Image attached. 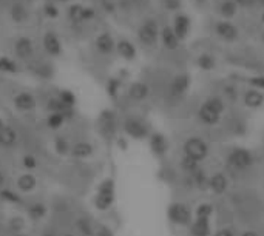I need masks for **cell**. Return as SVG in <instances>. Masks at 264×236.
Returning <instances> with one entry per match:
<instances>
[{"label": "cell", "instance_id": "obj_1", "mask_svg": "<svg viewBox=\"0 0 264 236\" xmlns=\"http://www.w3.org/2000/svg\"><path fill=\"white\" fill-rule=\"evenodd\" d=\"M159 34H161V26L158 24V20L153 17L144 19L141 25L138 26V31H136L138 40L147 48H153L158 45V42H159Z\"/></svg>", "mask_w": 264, "mask_h": 236}, {"label": "cell", "instance_id": "obj_2", "mask_svg": "<svg viewBox=\"0 0 264 236\" xmlns=\"http://www.w3.org/2000/svg\"><path fill=\"white\" fill-rule=\"evenodd\" d=\"M253 162H255V157H253L252 152L242 147L232 148L226 156L227 167L235 171H247L249 168H252Z\"/></svg>", "mask_w": 264, "mask_h": 236}, {"label": "cell", "instance_id": "obj_3", "mask_svg": "<svg viewBox=\"0 0 264 236\" xmlns=\"http://www.w3.org/2000/svg\"><path fill=\"white\" fill-rule=\"evenodd\" d=\"M183 153H184V156L192 157V159L198 160V162H203V160H206L209 157L210 147H209L207 141H204L203 137L190 136L183 144Z\"/></svg>", "mask_w": 264, "mask_h": 236}, {"label": "cell", "instance_id": "obj_4", "mask_svg": "<svg viewBox=\"0 0 264 236\" xmlns=\"http://www.w3.org/2000/svg\"><path fill=\"white\" fill-rule=\"evenodd\" d=\"M122 130L127 136H130L132 139H136V141L149 139V136L152 133L149 124L138 116H127L122 122Z\"/></svg>", "mask_w": 264, "mask_h": 236}, {"label": "cell", "instance_id": "obj_5", "mask_svg": "<svg viewBox=\"0 0 264 236\" xmlns=\"http://www.w3.org/2000/svg\"><path fill=\"white\" fill-rule=\"evenodd\" d=\"M167 218L172 224L184 227V225H190L193 221V213L188 209L187 204L184 202H172L167 209Z\"/></svg>", "mask_w": 264, "mask_h": 236}, {"label": "cell", "instance_id": "obj_6", "mask_svg": "<svg viewBox=\"0 0 264 236\" xmlns=\"http://www.w3.org/2000/svg\"><path fill=\"white\" fill-rule=\"evenodd\" d=\"M213 34L223 42H227V44H234L237 42L241 36L239 28L232 22V20H216L213 24Z\"/></svg>", "mask_w": 264, "mask_h": 236}, {"label": "cell", "instance_id": "obj_7", "mask_svg": "<svg viewBox=\"0 0 264 236\" xmlns=\"http://www.w3.org/2000/svg\"><path fill=\"white\" fill-rule=\"evenodd\" d=\"M190 83H192V78L188 73H178L172 78L170 83H168V96L173 99H179L188 91Z\"/></svg>", "mask_w": 264, "mask_h": 236}, {"label": "cell", "instance_id": "obj_8", "mask_svg": "<svg viewBox=\"0 0 264 236\" xmlns=\"http://www.w3.org/2000/svg\"><path fill=\"white\" fill-rule=\"evenodd\" d=\"M98 125H99V130H101V134L111 141L116 134V130H118V117L113 111H102L101 116H99V121H98Z\"/></svg>", "mask_w": 264, "mask_h": 236}, {"label": "cell", "instance_id": "obj_9", "mask_svg": "<svg viewBox=\"0 0 264 236\" xmlns=\"http://www.w3.org/2000/svg\"><path fill=\"white\" fill-rule=\"evenodd\" d=\"M14 54L20 60H31L34 56V42L28 36H20L14 40Z\"/></svg>", "mask_w": 264, "mask_h": 236}, {"label": "cell", "instance_id": "obj_10", "mask_svg": "<svg viewBox=\"0 0 264 236\" xmlns=\"http://www.w3.org/2000/svg\"><path fill=\"white\" fill-rule=\"evenodd\" d=\"M196 119L199 124H203L206 127H216L221 122V119H223V114H219L218 111L210 108L207 104L203 102L196 111Z\"/></svg>", "mask_w": 264, "mask_h": 236}, {"label": "cell", "instance_id": "obj_11", "mask_svg": "<svg viewBox=\"0 0 264 236\" xmlns=\"http://www.w3.org/2000/svg\"><path fill=\"white\" fill-rule=\"evenodd\" d=\"M13 105L14 108L20 113H29L34 111L37 106V99L34 94H31L28 91H20L13 98Z\"/></svg>", "mask_w": 264, "mask_h": 236}, {"label": "cell", "instance_id": "obj_12", "mask_svg": "<svg viewBox=\"0 0 264 236\" xmlns=\"http://www.w3.org/2000/svg\"><path fill=\"white\" fill-rule=\"evenodd\" d=\"M150 94H152L150 85L142 80L132 82L129 90H127V96H129V99L133 102H144L150 98Z\"/></svg>", "mask_w": 264, "mask_h": 236}, {"label": "cell", "instance_id": "obj_13", "mask_svg": "<svg viewBox=\"0 0 264 236\" xmlns=\"http://www.w3.org/2000/svg\"><path fill=\"white\" fill-rule=\"evenodd\" d=\"M172 28L175 31V34L178 36L179 40H185L190 34V28H192V20L184 13H176L173 16V24Z\"/></svg>", "mask_w": 264, "mask_h": 236}, {"label": "cell", "instance_id": "obj_14", "mask_svg": "<svg viewBox=\"0 0 264 236\" xmlns=\"http://www.w3.org/2000/svg\"><path fill=\"white\" fill-rule=\"evenodd\" d=\"M42 45H44V50L47 54L51 57H59L63 51L62 42L54 31H47L44 34V39H42Z\"/></svg>", "mask_w": 264, "mask_h": 236}, {"label": "cell", "instance_id": "obj_15", "mask_svg": "<svg viewBox=\"0 0 264 236\" xmlns=\"http://www.w3.org/2000/svg\"><path fill=\"white\" fill-rule=\"evenodd\" d=\"M73 227L78 236H94L96 232V222H94L87 214H79L73 221Z\"/></svg>", "mask_w": 264, "mask_h": 236}, {"label": "cell", "instance_id": "obj_16", "mask_svg": "<svg viewBox=\"0 0 264 236\" xmlns=\"http://www.w3.org/2000/svg\"><path fill=\"white\" fill-rule=\"evenodd\" d=\"M25 211H26V216H28L29 221L39 222V221H44L47 218L48 206L44 201H31V202H26Z\"/></svg>", "mask_w": 264, "mask_h": 236}, {"label": "cell", "instance_id": "obj_17", "mask_svg": "<svg viewBox=\"0 0 264 236\" xmlns=\"http://www.w3.org/2000/svg\"><path fill=\"white\" fill-rule=\"evenodd\" d=\"M149 145H150L152 153L156 157H164L167 155V152H168V141H167V137L162 133H158V131L150 133Z\"/></svg>", "mask_w": 264, "mask_h": 236}, {"label": "cell", "instance_id": "obj_18", "mask_svg": "<svg viewBox=\"0 0 264 236\" xmlns=\"http://www.w3.org/2000/svg\"><path fill=\"white\" fill-rule=\"evenodd\" d=\"M93 155H94V145L90 141H76L71 144L70 156L73 159L83 160V159H90Z\"/></svg>", "mask_w": 264, "mask_h": 236}, {"label": "cell", "instance_id": "obj_19", "mask_svg": "<svg viewBox=\"0 0 264 236\" xmlns=\"http://www.w3.org/2000/svg\"><path fill=\"white\" fill-rule=\"evenodd\" d=\"M159 40H161L164 50H167V51H176V50H179V47H181V40H179L178 36L175 34L172 25H164L161 28Z\"/></svg>", "mask_w": 264, "mask_h": 236}, {"label": "cell", "instance_id": "obj_20", "mask_svg": "<svg viewBox=\"0 0 264 236\" xmlns=\"http://www.w3.org/2000/svg\"><path fill=\"white\" fill-rule=\"evenodd\" d=\"M94 47L101 56H110L116 51V40L110 33H101L94 40Z\"/></svg>", "mask_w": 264, "mask_h": 236}, {"label": "cell", "instance_id": "obj_21", "mask_svg": "<svg viewBox=\"0 0 264 236\" xmlns=\"http://www.w3.org/2000/svg\"><path fill=\"white\" fill-rule=\"evenodd\" d=\"M37 185H39V179L31 171H24L16 179V187L20 193H33L37 188Z\"/></svg>", "mask_w": 264, "mask_h": 236}, {"label": "cell", "instance_id": "obj_22", "mask_svg": "<svg viewBox=\"0 0 264 236\" xmlns=\"http://www.w3.org/2000/svg\"><path fill=\"white\" fill-rule=\"evenodd\" d=\"M242 104L250 110L261 108L264 105V91L257 90V88H247L242 93Z\"/></svg>", "mask_w": 264, "mask_h": 236}, {"label": "cell", "instance_id": "obj_23", "mask_svg": "<svg viewBox=\"0 0 264 236\" xmlns=\"http://www.w3.org/2000/svg\"><path fill=\"white\" fill-rule=\"evenodd\" d=\"M116 52L124 59V60H134L138 57V50H136L134 44L129 39H119L116 42Z\"/></svg>", "mask_w": 264, "mask_h": 236}, {"label": "cell", "instance_id": "obj_24", "mask_svg": "<svg viewBox=\"0 0 264 236\" xmlns=\"http://www.w3.org/2000/svg\"><path fill=\"white\" fill-rule=\"evenodd\" d=\"M19 144V131L13 125H5L0 130V147L2 148H14Z\"/></svg>", "mask_w": 264, "mask_h": 236}, {"label": "cell", "instance_id": "obj_25", "mask_svg": "<svg viewBox=\"0 0 264 236\" xmlns=\"http://www.w3.org/2000/svg\"><path fill=\"white\" fill-rule=\"evenodd\" d=\"M209 188L212 190L215 195L221 196L224 195L229 188V179L224 173H215L209 178Z\"/></svg>", "mask_w": 264, "mask_h": 236}, {"label": "cell", "instance_id": "obj_26", "mask_svg": "<svg viewBox=\"0 0 264 236\" xmlns=\"http://www.w3.org/2000/svg\"><path fill=\"white\" fill-rule=\"evenodd\" d=\"M0 201L9 204V206H20V204H25V199L22 196L17 188H11V187H5L0 190Z\"/></svg>", "mask_w": 264, "mask_h": 236}, {"label": "cell", "instance_id": "obj_27", "mask_svg": "<svg viewBox=\"0 0 264 236\" xmlns=\"http://www.w3.org/2000/svg\"><path fill=\"white\" fill-rule=\"evenodd\" d=\"M114 201H116V193H99V191H96L93 204H94V207H96V210L107 211L113 207Z\"/></svg>", "mask_w": 264, "mask_h": 236}, {"label": "cell", "instance_id": "obj_28", "mask_svg": "<svg viewBox=\"0 0 264 236\" xmlns=\"http://www.w3.org/2000/svg\"><path fill=\"white\" fill-rule=\"evenodd\" d=\"M212 235V225L210 219L195 218L190 224V236H210Z\"/></svg>", "mask_w": 264, "mask_h": 236}, {"label": "cell", "instance_id": "obj_29", "mask_svg": "<svg viewBox=\"0 0 264 236\" xmlns=\"http://www.w3.org/2000/svg\"><path fill=\"white\" fill-rule=\"evenodd\" d=\"M239 11V6L234 2V0H221L218 5V13L221 19L224 20H232L235 19Z\"/></svg>", "mask_w": 264, "mask_h": 236}, {"label": "cell", "instance_id": "obj_30", "mask_svg": "<svg viewBox=\"0 0 264 236\" xmlns=\"http://www.w3.org/2000/svg\"><path fill=\"white\" fill-rule=\"evenodd\" d=\"M195 62H196V67L203 71H213L218 65L216 57L212 54V52H207V51L199 52Z\"/></svg>", "mask_w": 264, "mask_h": 236}, {"label": "cell", "instance_id": "obj_31", "mask_svg": "<svg viewBox=\"0 0 264 236\" xmlns=\"http://www.w3.org/2000/svg\"><path fill=\"white\" fill-rule=\"evenodd\" d=\"M9 17L14 24H25L28 17H29V13L25 5L22 3H14L9 6Z\"/></svg>", "mask_w": 264, "mask_h": 236}, {"label": "cell", "instance_id": "obj_32", "mask_svg": "<svg viewBox=\"0 0 264 236\" xmlns=\"http://www.w3.org/2000/svg\"><path fill=\"white\" fill-rule=\"evenodd\" d=\"M6 230L9 235H17V233H25L26 230V221L22 216H11L6 221Z\"/></svg>", "mask_w": 264, "mask_h": 236}, {"label": "cell", "instance_id": "obj_33", "mask_svg": "<svg viewBox=\"0 0 264 236\" xmlns=\"http://www.w3.org/2000/svg\"><path fill=\"white\" fill-rule=\"evenodd\" d=\"M71 144L68 141V137L65 136H57L54 139V142H53V148H54V153L57 156H67L70 155V150H71Z\"/></svg>", "mask_w": 264, "mask_h": 236}, {"label": "cell", "instance_id": "obj_34", "mask_svg": "<svg viewBox=\"0 0 264 236\" xmlns=\"http://www.w3.org/2000/svg\"><path fill=\"white\" fill-rule=\"evenodd\" d=\"M47 127L50 130H59V128L63 127V124L67 122V117L63 113H50L47 116Z\"/></svg>", "mask_w": 264, "mask_h": 236}, {"label": "cell", "instance_id": "obj_35", "mask_svg": "<svg viewBox=\"0 0 264 236\" xmlns=\"http://www.w3.org/2000/svg\"><path fill=\"white\" fill-rule=\"evenodd\" d=\"M105 90H107V94L111 99H118L122 90V80L118 78H110L107 80V85H105Z\"/></svg>", "mask_w": 264, "mask_h": 236}, {"label": "cell", "instance_id": "obj_36", "mask_svg": "<svg viewBox=\"0 0 264 236\" xmlns=\"http://www.w3.org/2000/svg\"><path fill=\"white\" fill-rule=\"evenodd\" d=\"M20 165H22L25 171H31L33 173L34 170L39 168V159L33 153H24L22 157H20Z\"/></svg>", "mask_w": 264, "mask_h": 236}, {"label": "cell", "instance_id": "obj_37", "mask_svg": "<svg viewBox=\"0 0 264 236\" xmlns=\"http://www.w3.org/2000/svg\"><path fill=\"white\" fill-rule=\"evenodd\" d=\"M19 71V65L16 60L9 59L6 56H0V73L3 74H16Z\"/></svg>", "mask_w": 264, "mask_h": 236}, {"label": "cell", "instance_id": "obj_38", "mask_svg": "<svg viewBox=\"0 0 264 236\" xmlns=\"http://www.w3.org/2000/svg\"><path fill=\"white\" fill-rule=\"evenodd\" d=\"M204 104H207L210 108H213L219 114H224V111H226V102H224L223 98H221V96H216V94L209 96V98L204 101Z\"/></svg>", "mask_w": 264, "mask_h": 236}, {"label": "cell", "instance_id": "obj_39", "mask_svg": "<svg viewBox=\"0 0 264 236\" xmlns=\"http://www.w3.org/2000/svg\"><path fill=\"white\" fill-rule=\"evenodd\" d=\"M199 164H201V162H198V160H195L192 157L183 156L181 157V162H179V167H181L187 175H193L195 171L199 170Z\"/></svg>", "mask_w": 264, "mask_h": 236}, {"label": "cell", "instance_id": "obj_40", "mask_svg": "<svg viewBox=\"0 0 264 236\" xmlns=\"http://www.w3.org/2000/svg\"><path fill=\"white\" fill-rule=\"evenodd\" d=\"M57 98L65 104L67 106H70V108H75V105H76V102H78V99H76V94L73 93L71 90H59V93H57Z\"/></svg>", "mask_w": 264, "mask_h": 236}, {"label": "cell", "instance_id": "obj_41", "mask_svg": "<svg viewBox=\"0 0 264 236\" xmlns=\"http://www.w3.org/2000/svg\"><path fill=\"white\" fill-rule=\"evenodd\" d=\"M82 8H83V5H80V3H73V5L68 6L67 16H68L70 22H73V24H82V22H80Z\"/></svg>", "mask_w": 264, "mask_h": 236}, {"label": "cell", "instance_id": "obj_42", "mask_svg": "<svg viewBox=\"0 0 264 236\" xmlns=\"http://www.w3.org/2000/svg\"><path fill=\"white\" fill-rule=\"evenodd\" d=\"M213 214V207L210 204H199L195 210V218L201 219H210V216Z\"/></svg>", "mask_w": 264, "mask_h": 236}, {"label": "cell", "instance_id": "obj_43", "mask_svg": "<svg viewBox=\"0 0 264 236\" xmlns=\"http://www.w3.org/2000/svg\"><path fill=\"white\" fill-rule=\"evenodd\" d=\"M161 6L165 11L178 13L183 8V0H161Z\"/></svg>", "mask_w": 264, "mask_h": 236}, {"label": "cell", "instance_id": "obj_44", "mask_svg": "<svg viewBox=\"0 0 264 236\" xmlns=\"http://www.w3.org/2000/svg\"><path fill=\"white\" fill-rule=\"evenodd\" d=\"M249 85L250 88H257L264 91V74H257V76L249 78Z\"/></svg>", "mask_w": 264, "mask_h": 236}, {"label": "cell", "instance_id": "obj_45", "mask_svg": "<svg viewBox=\"0 0 264 236\" xmlns=\"http://www.w3.org/2000/svg\"><path fill=\"white\" fill-rule=\"evenodd\" d=\"M96 17V11H94L93 6H83L82 8V16H80V22H91V20Z\"/></svg>", "mask_w": 264, "mask_h": 236}, {"label": "cell", "instance_id": "obj_46", "mask_svg": "<svg viewBox=\"0 0 264 236\" xmlns=\"http://www.w3.org/2000/svg\"><path fill=\"white\" fill-rule=\"evenodd\" d=\"M44 14L47 19L53 20V19H57L59 17V9L54 3H45L44 6Z\"/></svg>", "mask_w": 264, "mask_h": 236}, {"label": "cell", "instance_id": "obj_47", "mask_svg": "<svg viewBox=\"0 0 264 236\" xmlns=\"http://www.w3.org/2000/svg\"><path fill=\"white\" fill-rule=\"evenodd\" d=\"M94 236H116V235L111 230V227H108V225L96 224V232H94Z\"/></svg>", "mask_w": 264, "mask_h": 236}, {"label": "cell", "instance_id": "obj_48", "mask_svg": "<svg viewBox=\"0 0 264 236\" xmlns=\"http://www.w3.org/2000/svg\"><path fill=\"white\" fill-rule=\"evenodd\" d=\"M224 94H226V98H229V101H235L238 98L237 88L234 87V85H230V83L224 87Z\"/></svg>", "mask_w": 264, "mask_h": 236}, {"label": "cell", "instance_id": "obj_49", "mask_svg": "<svg viewBox=\"0 0 264 236\" xmlns=\"http://www.w3.org/2000/svg\"><path fill=\"white\" fill-rule=\"evenodd\" d=\"M234 2H235L239 8H246V9H252V8L257 6L255 0H234Z\"/></svg>", "mask_w": 264, "mask_h": 236}, {"label": "cell", "instance_id": "obj_50", "mask_svg": "<svg viewBox=\"0 0 264 236\" xmlns=\"http://www.w3.org/2000/svg\"><path fill=\"white\" fill-rule=\"evenodd\" d=\"M213 236H237V233L232 227H224V229H219Z\"/></svg>", "mask_w": 264, "mask_h": 236}, {"label": "cell", "instance_id": "obj_51", "mask_svg": "<svg viewBox=\"0 0 264 236\" xmlns=\"http://www.w3.org/2000/svg\"><path fill=\"white\" fill-rule=\"evenodd\" d=\"M6 185H8V176H6L5 171L0 168V190L5 188Z\"/></svg>", "mask_w": 264, "mask_h": 236}, {"label": "cell", "instance_id": "obj_52", "mask_svg": "<svg viewBox=\"0 0 264 236\" xmlns=\"http://www.w3.org/2000/svg\"><path fill=\"white\" fill-rule=\"evenodd\" d=\"M241 236H260L255 230H246V232H242Z\"/></svg>", "mask_w": 264, "mask_h": 236}, {"label": "cell", "instance_id": "obj_53", "mask_svg": "<svg viewBox=\"0 0 264 236\" xmlns=\"http://www.w3.org/2000/svg\"><path fill=\"white\" fill-rule=\"evenodd\" d=\"M118 144H119V148H122V150L127 148V141H125V139L119 137V139H118Z\"/></svg>", "mask_w": 264, "mask_h": 236}, {"label": "cell", "instance_id": "obj_54", "mask_svg": "<svg viewBox=\"0 0 264 236\" xmlns=\"http://www.w3.org/2000/svg\"><path fill=\"white\" fill-rule=\"evenodd\" d=\"M42 236H60V235H57L56 232H51V230H47L44 235H42Z\"/></svg>", "mask_w": 264, "mask_h": 236}, {"label": "cell", "instance_id": "obj_55", "mask_svg": "<svg viewBox=\"0 0 264 236\" xmlns=\"http://www.w3.org/2000/svg\"><path fill=\"white\" fill-rule=\"evenodd\" d=\"M193 2L198 3V5H206V3L209 2V0H193Z\"/></svg>", "mask_w": 264, "mask_h": 236}, {"label": "cell", "instance_id": "obj_56", "mask_svg": "<svg viewBox=\"0 0 264 236\" xmlns=\"http://www.w3.org/2000/svg\"><path fill=\"white\" fill-rule=\"evenodd\" d=\"M5 125H6V122L3 121V117H2V116H0V130H2V128H3Z\"/></svg>", "mask_w": 264, "mask_h": 236}, {"label": "cell", "instance_id": "obj_57", "mask_svg": "<svg viewBox=\"0 0 264 236\" xmlns=\"http://www.w3.org/2000/svg\"><path fill=\"white\" fill-rule=\"evenodd\" d=\"M257 6H264V0H255Z\"/></svg>", "mask_w": 264, "mask_h": 236}, {"label": "cell", "instance_id": "obj_58", "mask_svg": "<svg viewBox=\"0 0 264 236\" xmlns=\"http://www.w3.org/2000/svg\"><path fill=\"white\" fill-rule=\"evenodd\" d=\"M62 236H78L76 233H71V232H67V233H63Z\"/></svg>", "mask_w": 264, "mask_h": 236}, {"label": "cell", "instance_id": "obj_59", "mask_svg": "<svg viewBox=\"0 0 264 236\" xmlns=\"http://www.w3.org/2000/svg\"><path fill=\"white\" fill-rule=\"evenodd\" d=\"M261 24H263V25H264V11H263V13H261Z\"/></svg>", "mask_w": 264, "mask_h": 236}, {"label": "cell", "instance_id": "obj_60", "mask_svg": "<svg viewBox=\"0 0 264 236\" xmlns=\"http://www.w3.org/2000/svg\"><path fill=\"white\" fill-rule=\"evenodd\" d=\"M11 236H26L25 233H17V235H11Z\"/></svg>", "mask_w": 264, "mask_h": 236}, {"label": "cell", "instance_id": "obj_61", "mask_svg": "<svg viewBox=\"0 0 264 236\" xmlns=\"http://www.w3.org/2000/svg\"><path fill=\"white\" fill-rule=\"evenodd\" d=\"M57 2H70V0H57Z\"/></svg>", "mask_w": 264, "mask_h": 236}]
</instances>
